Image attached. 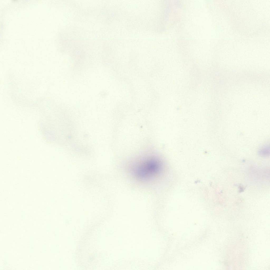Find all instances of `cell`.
Masks as SVG:
<instances>
[{
	"label": "cell",
	"mask_w": 270,
	"mask_h": 270,
	"mask_svg": "<svg viewBox=\"0 0 270 270\" xmlns=\"http://www.w3.org/2000/svg\"><path fill=\"white\" fill-rule=\"evenodd\" d=\"M258 153L260 156L263 157H268L270 155L269 143H266L262 146L258 150Z\"/></svg>",
	"instance_id": "7a4b0ae2"
},
{
	"label": "cell",
	"mask_w": 270,
	"mask_h": 270,
	"mask_svg": "<svg viewBox=\"0 0 270 270\" xmlns=\"http://www.w3.org/2000/svg\"><path fill=\"white\" fill-rule=\"evenodd\" d=\"M135 170V174L140 178L147 179L153 175H162L166 171V167L164 162L156 157L147 159Z\"/></svg>",
	"instance_id": "6da1fadb"
}]
</instances>
